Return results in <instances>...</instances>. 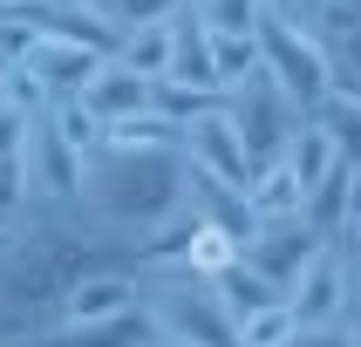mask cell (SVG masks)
<instances>
[{
	"instance_id": "21",
	"label": "cell",
	"mask_w": 361,
	"mask_h": 347,
	"mask_svg": "<svg viewBox=\"0 0 361 347\" xmlns=\"http://www.w3.org/2000/svg\"><path fill=\"white\" fill-rule=\"evenodd\" d=\"M41 122H48V130H55V137L68 143L75 157H89V150L102 143V122L89 116V109H82V96H61V102H48V109H41Z\"/></svg>"
},
{
	"instance_id": "13",
	"label": "cell",
	"mask_w": 361,
	"mask_h": 347,
	"mask_svg": "<svg viewBox=\"0 0 361 347\" xmlns=\"http://www.w3.org/2000/svg\"><path fill=\"white\" fill-rule=\"evenodd\" d=\"M123 306H137V272H130V259L82 272V279L68 286V300H61V320H102V313H123Z\"/></svg>"
},
{
	"instance_id": "2",
	"label": "cell",
	"mask_w": 361,
	"mask_h": 347,
	"mask_svg": "<svg viewBox=\"0 0 361 347\" xmlns=\"http://www.w3.org/2000/svg\"><path fill=\"white\" fill-rule=\"evenodd\" d=\"M68 204L116 252L137 259L143 245L184 211V157L178 150H109V143H96L82 157V177H75Z\"/></svg>"
},
{
	"instance_id": "29",
	"label": "cell",
	"mask_w": 361,
	"mask_h": 347,
	"mask_svg": "<svg viewBox=\"0 0 361 347\" xmlns=\"http://www.w3.org/2000/svg\"><path fill=\"white\" fill-rule=\"evenodd\" d=\"M7 7H27V0H0V14H7Z\"/></svg>"
},
{
	"instance_id": "20",
	"label": "cell",
	"mask_w": 361,
	"mask_h": 347,
	"mask_svg": "<svg viewBox=\"0 0 361 347\" xmlns=\"http://www.w3.org/2000/svg\"><path fill=\"white\" fill-rule=\"evenodd\" d=\"M286 341H293V313H286V300H266V306H252V313L232 320V347H286Z\"/></svg>"
},
{
	"instance_id": "15",
	"label": "cell",
	"mask_w": 361,
	"mask_h": 347,
	"mask_svg": "<svg viewBox=\"0 0 361 347\" xmlns=\"http://www.w3.org/2000/svg\"><path fill=\"white\" fill-rule=\"evenodd\" d=\"M82 109L96 122H123V116H137V109H150V82L116 68V61H102L96 75H89V89H82Z\"/></svg>"
},
{
	"instance_id": "23",
	"label": "cell",
	"mask_w": 361,
	"mask_h": 347,
	"mask_svg": "<svg viewBox=\"0 0 361 347\" xmlns=\"http://www.w3.org/2000/svg\"><path fill=\"white\" fill-rule=\"evenodd\" d=\"M212 286H219V300H225V313H232V320H239V313H252V306H266V300H280V293H273L252 265H225Z\"/></svg>"
},
{
	"instance_id": "7",
	"label": "cell",
	"mask_w": 361,
	"mask_h": 347,
	"mask_svg": "<svg viewBox=\"0 0 361 347\" xmlns=\"http://www.w3.org/2000/svg\"><path fill=\"white\" fill-rule=\"evenodd\" d=\"M314 252H321V239H314L300 218H259L252 232H245V245H239V265H252L273 293H286Z\"/></svg>"
},
{
	"instance_id": "24",
	"label": "cell",
	"mask_w": 361,
	"mask_h": 347,
	"mask_svg": "<svg viewBox=\"0 0 361 347\" xmlns=\"http://www.w3.org/2000/svg\"><path fill=\"white\" fill-rule=\"evenodd\" d=\"M266 0H204L198 20L212 27V34H252V20H259Z\"/></svg>"
},
{
	"instance_id": "25",
	"label": "cell",
	"mask_w": 361,
	"mask_h": 347,
	"mask_svg": "<svg viewBox=\"0 0 361 347\" xmlns=\"http://www.w3.org/2000/svg\"><path fill=\"white\" fill-rule=\"evenodd\" d=\"M89 7H96L102 20H109V27H137V20H164V14H178V0H89Z\"/></svg>"
},
{
	"instance_id": "6",
	"label": "cell",
	"mask_w": 361,
	"mask_h": 347,
	"mask_svg": "<svg viewBox=\"0 0 361 347\" xmlns=\"http://www.w3.org/2000/svg\"><path fill=\"white\" fill-rule=\"evenodd\" d=\"M252 48H259V68L280 82L300 109H314V102L327 96V55H321V41H314V34L286 27L280 14H266V7H259V20H252Z\"/></svg>"
},
{
	"instance_id": "22",
	"label": "cell",
	"mask_w": 361,
	"mask_h": 347,
	"mask_svg": "<svg viewBox=\"0 0 361 347\" xmlns=\"http://www.w3.org/2000/svg\"><path fill=\"white\" fill-rule=\"evenodd\" d=\"M204 34H212V27H204ZM252 68H259L252 34H212V82H219V96H225V89H239Z\"/></svg>"
},
{
	"instance_id": "9",
	"label": "cell",
	"mask_w": 361,
	"mask_h": 347,
	"mask_svg": "<svg viewBox=\"0 0 361 347\" xmlns=\"http://www.w3.org/2000/svg\"><path fill=\"white\" fill-rule=\"evenodd\" d=\"M178 157L191 163V170H204V177L232 184V191H245V177H252V163H245L239 137H232V122H225L219 109H204L198 122H184V137H178Z\"/></svg>"
},
{
	"instance_id": "5",
	"label": "cell",
	"mask_w": 361,
	"mask_h": 347,
	"mask_svg": "<svg viewBox=\"0 0 361 347\" xmlns=\"http://www.w3.org/2000/svg\"><path fill=\"white\" fill-rule=\"evenodd\" d=\"M280 300L293 313V327H334V320L361 327V252H327L321 245Z\"/></svg>"
},
{
	"instance_id": "10",
	"label": "cell",
	"mask_w": 361,
	"mask_h": 347,
	"mask_svg": "<svg viewBox=\"0 0 361 347\" xmlns=\"http://www.w3.org/2000/svg\"><path fill=\"white\" fill-rule=\"evenodd\" d=\"M300 225L314 232V239H334L341 225H361L355 218V150H341V157L327 163V177L321 184H307V198H300Z\"/></svg>"
},
{
	"instance_id": "14",
	"label": "cell",
	"mask_w": 361,
	"mask_h": 347,
	"mask_svg": "<svg viewBox=\"0 0 361 347\" xmlns=\"http://www.w3.org/2000/svg\"><path fill=\"white\" fill-rule=\"evenodd\" d=\"M164 82H184V89H198V96H219V82H212V34H204V20L191 14V7H178V14H171Z\"/></svg>"
},
{
	"instance_id": "8",
	"label": "cell",
	"mask_w": 361,
	"mask_h": 347,
	"mask_svg": "<svg viewBox=\"0 0 361 347\" xmlns=\"http://www.w3.org/2000/svg\"><path fill=\"white\" fill-rule=\"evenodd\" d=\"M20 177H27V204H68L75 198V177H82V157L35 116L27 137H20Z\"/></svg>"
},
{
	"instance_id": "28",
	"label": "cell",
	"mask_w": 361,
	"mask_h": 347,
	"mask_svg": "<svg viewBox=\"0 0 361 347\" xmlns=\"http://www.w3.org/2000/svg\"><path fill=\"white\" fill-rule=\"evenodd\" d=\"M27 122H35V116H20L14 102L0 96V157H20V137H27Z\"/></svg>"
},
{
	"instance_id": "12",
	"label": "cell",
	"mask_w": 361,
	"mask_h": 347,
	"mask_svg": "<svg viewBox=\"0 0 361 347\" xmlns=\"http://www.w3.org/2000/svg\"><path fill=\"white\" fill-rule=\"evenodd\" d=\"M20 68L41 82V96H48V102H61V96H82V89H89V75L102 68V55L68 48V41H35V48L20 55Z\"/></svg>"
},
{
	"instance_id": "4",
	"label": "cell",
	"mask_w": 361,
	"mask_h": 347,
	"mask_svg": "<svg viewBox=\"0 0 361 347\" xmlns=\"http://www.w3.org/2000/svg\"><path fill=\"white\" fill-rule=\"evenodd\" d=\"M219 116L232 122V137H239L245 163L259 170V163H273V157L286 150V137L307 122V109L286 96V89L266 75V68H252L239 89H225V96H219Z\"/></svg>"
},
{
	"instance_id": "16",
	"label": "cell",
	"mask_w": 361,
	"mask_h": 347,
	"mask_svg": "<svg viewBox=\"0 0 361 347\" xmlns=\"http://www.w3.org/2000/svg\"><path fill=\"white\" fill-rule=\"evenodd\" d=\"M184 211H191V204H184ZM178 265L198 272V279H219L225 265H239V239H225L219 225H204L198 211H191V225H184V239H178Z\"/></svg>"
},
{
	"instance_id": "26",
	"label": "cell",
	"mask_w": 361,
	"mask_h": 347,
	"mask_svg": "<svg viewBox=\"0 0 361 347\" xmlns=\"http://www.w3.org/2000/svg\"><path fill=\"white\" fill-rule=\"evenodd\" d=\"M286 347H361V327L355 320H334V327H293Z\"/></svg>"
},
{
	"instance_id": "11",
	"label": "cell",
	"mask_w": 361,
	"mask_h": 347,
	"mask_svg": "<svg viewBox=\"0 0 361 347\" xmlns=\"http://www.w3.org/2000/svg\"><path fill=\"white\" fill-rule=\"evenodd\" d=\"M35 347H157L143 306H123V313H102V320H55Z\"/></svg>"
},
{
	"instance_id": "19",
	"label": "cell",
	"mask_w": 361,
	"mask_h": 347,
	"mask_svg": "<svg viewBox=\"0 0 361 347\" xmlns=\"http://www.w3.org/2000/svg\"><path fill=\"white\" fill-rule=\"evenodd\" d=\"M102 143L109 150H178V122H164L157 109H137L123 122H102Z\"/></svg>"
},
{
	"instance_id": "1",
	"label": "cell",
	"mask_w": 361,
	"mask_h": 347,
	"mask_svg": "<svg viewBox=\"0 0 361 347\" xmlns=\"http://www.w3.org/2000/svg\"><path fill=\"white\" fill-rule=\"evenodd\" d=\"M130 252L102 239L75 204H27L0 225V347H35L61 320V300L82 272Z\"/></svg>"
},
{
	"instance_id": "3",
	"label": "cell",
	"mask_w": 361,
	"mask_h": 347,
	"mask_svg": "<svg viewBox=\"0 0 361 347\" xmlns=\"http://www.w3.org/2000/svg\"><path fill=\"white\" fill-rule=\"evenodd\" d=\"M130 272H137V306L157 347H232V313H225L212 279L184 272L178 259H150Z\"/></svg>"
},
{
	"instance_id": "17",
	"label": "cell",
	"mask_w": 361,
	"mask_h": 347,
	"mask_svg": "<svg viewBox=\"0 0 361 347\" xmlns=\"http://www.w3.org/2000/svg\"><path fill=\"white\" fill-rule=\"evenodd\" d=\"M164 55H171V14L123 27V41H116V55H109V61L130 68V75H143V82H157V75H164Z\"/></svg>"
},
{
	"instance_id": "18",
	"label": "cell",
	"mask_w": 361,
	"mask_h": 347,
	"mask_svg": "<svg viewBox=\"0 0 361 347\" xmlns=\"http://www.w3.org/2000/svg\"><path fill=\"white\" fill-rule=\"evenodd\" d=\"M245 211L252 218H300V184L286 177V163H259L245 177Z\"/></svg>"
},
{
	"instance_id": "27",
	"label": "cell",
	"mask_w": 361,
	"mask_h": 347,
	"mask_svg": "<svg viewBox=\"0 0 361 347\" xmlns=\"http://www.w3.org/2000/svg\"><path fill=\"white\" fill-rule=\"evenodd\" d=\"M27 211V177H20V157H0V225Z\"/></svg>"
}]
</instances>
